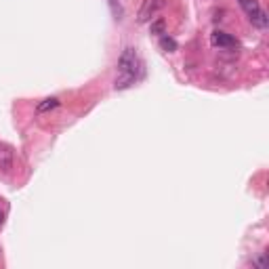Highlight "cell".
Wrapping results in <instances>:
<instances>
[{"instance_id": "52a82bcc", "label": "cell", "mask_w": 269, "mask_h": 269, "mask_svg": "<svg viewBox=\"0 0 269 269\" xmlns=\"http://www.w3.org/2000/svg\"><path fill=\"white\" fill-rule=\"evenodd\" d=\"M150 34H156V36H164L166 34V21L162 17H158L156 21H151L150 25Z\"/></svg>"}, {"instance_id": "7a4b0ae2", "label": "cell", "mask_w": 269, "mask_h": 269, "mask_svg": "<svg viewBox=\"0 0 269 269\" xmlns=\"http://www.w3.org/2000/svg\"><path fill=\"white\" fill-rule=\"evenodd\" d=\"M240 6L244 9L246 13V17L251 19V23L252 25H257V28L261 30H265L267 25H269V17H267V13L261 9V4L257 2V0H240Z\"/></svg>"}, {"instance_id": "6da1fadb", "label": "cell", "mask_w": 269, "mask_h": 269, "mask_svg": "<svg viewBox=\"0 0 269 269\" xmlns=\"http://www.w3.org/2000/svg\"><path fill=\"white\" fill-rule=\"evenodd\" d=\"M141 72H143V63L139 59V53L137 49L133 47H126L120 55V61H118V78L114 82L116 91H124V88H131L134 82L139 80Z\"/></svg>"}, {"instance_id": "277c9868", "label": "cell", "mask_w": 269, "mask_h": 269, "mask_svg": "<svg viewBox=\"0 0 269 269\" xmlns=\"http://www.w3.org/2000/svg\"><path fill=\"white\" fill-rule=\"evenodd\" d=\"M210 44H213L215 49H235L238 47V40L227 34V32H221V30H215L213 34H210Z\"/></svg>"}, {"instance_id": "ba28073f", "label": "cell", "mask_w": 269, "mask_h": 269, "mask_svg": "<svg viewBox=\"0 0 269 269\" xmlns=\"http://www.w3.org/2000/svg\"><path fill=\"white\" fill-rule=\"evenodd\" d=\"M11 166H13V156H11V151L0 150V168H2V170H11Z\"/></svg>"}, {"instance_id": "3957f363", "label": "cell", "mask_w": 269, "mask_h": 269, "mask_svg": "<svg viewBox=\"0 0 269 269\" xmlns=\"http://www.w3.org/2000/svg\"><path fill=\"white\" fill-rule=\"evenodd\" d=\"M164 4H166L164 0H143V4H141V9H139L137 21H139V23L151 21V19L164 9Z\"/></svg>"}, {"instance_id": "9c48e42d", "label": "cell", "mask_w": 269, "mask_h": 269, "mask_svg": "<svg viewBox=\"0 0 269 269\" xmlns=\"http://www.w3.org/2000/svg\"><path fill=\"white\" fill-rule=\"evenodd\" d=\"M112 9H114V15H116V19H122V9H120V4L116 6V0H110Z\"/></svg>"}, {"instance_id": "5b68a950", "label": "cell", "mask_w": 269, "mask_h": 269, "mask_svg": "<svg viewBox=\"0 0 269 269\" xmlns=\"http://www.w3.org/2000/svg\"><path fill=\"white\" fill-rule=\"evenodd\" d=\"M160 49L166 50V53H175V50L179 49V44L175 38H170L168 34H164V36H160Z\"/></svg>"}, {"instance_id": "8992f818", "label": "cell", "mask_w": 269, "mask_h": 269, "mask_svg": "<svg viewBox=\"0 0 269 269\" xmlns=\"http://www.w3.org/2000/svg\"><path fill=\"white\" fill-rule=\"evenodd\" d=\"M57 105H59V99H57V97H49V99H44V101H40V103L36 105V112L38 114H44V112L55 110Z\"/></svg>"}, {"instance_id": "30bf717a", "label": "cell", "mask_w": 269, "mask_h": 269, "mask_svg": "<svg viewBox=\"0 0 269 269\" xmlns=\"http://www.w3.org/2000/svg\"><path fill=\"white\" fill-rule=\"evenodd\" d=\"M254 265L261 267V269H265V267H267V259H265V254H263V257H259L257 261H254Z\"/></svg>"}, {"instance_id": "8fae6325", "label": "cell", "mask_w": 269, "mask_h": 269, "mask_svg": "<svg viewBox=\"0 0 269 269\" xmlns=\"http://www.w3.org/2000/svg\"><path fill=\"white\" fill-rule=\"evenodd\" d=\"M2 223H4V210L0 208V225H2Z\"/></svg>"}]
</instances>
